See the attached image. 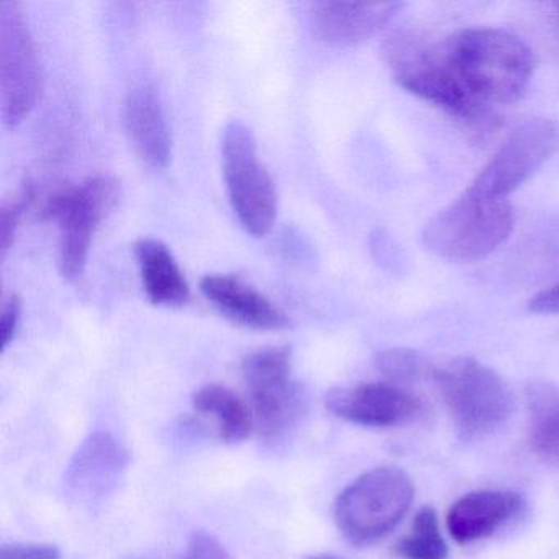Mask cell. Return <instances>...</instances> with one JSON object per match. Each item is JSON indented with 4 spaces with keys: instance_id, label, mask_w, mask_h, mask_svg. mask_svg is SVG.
Segmentation results:
<instances>
[{
    "instance_id": "cell-1",
    "label": "cell",
    "mask_w": 559,
    "mask_h": 559,
    "mask_svg": "<svg viewBox=\"0 0 559 559\" xmlns=\"http://www.w3.org/2000/svg\"><path fill=\"white\" fill-rule=\"evenodd\" d=\"M447 47L461 80L480 103L512 104L525 96L536 63L522 38L500 28H469Z\"/></svg>"
},
{
    "instance_id": "cell-2",
    "label": "cell",
    "mask_w": 559,
    "mask_h": 559,
    "mask_svg": "<svg viewBox=\"0 0 559 559\" xmlns=\"http://www.w3.org/2000/svg\"><path fill=\"white\" fill-rule=\"evenodd\" d=\"M385 53L395 81L408 93L440 107L464 126L486 129L492 122L487 104L480 103L457 74L447 44L431 47L401 35L389 44Z\"/></svg>"
},
{
    "instance_id": "cell-3",
    "label": "cell",
    "mask_w": 559,
    "mask_h": 559,
    "mask_svg": "<svg viewBox=\"0 0 559 559\" xmlns=\"http://www.w3.org/2000/svg\"><path fill=\"white\" fill-rule=\"evenodd\" d=\"M515 224L509 199L489 198L466 189L425 225V247L448 261L484 260L510 237Z\"/></svg>"
},
{
    "instance_id": "cell-4",
    "label": "cell",
    "mask_w": 559,
    "mask_h": 559,
    "mask_svg": "<svg viewBox=\"0 0 559 559\" xmlns=\"http://www.w3.org/2000/svg\"><path fill=\"white\" fill-rule=\"evenodd\" d=\"M415 489L399 467L381 466L356 477L336 497L333 519L355 545L384 538L407 515Z\"/></svg>"
},
{
    "instance_id": "cell-5",
    "label": "cell",
    "mask_w": 559,
    "mask_h": 559,
    "mask_svg": "<svg viewBox=\"0 0 559 559\" xmlns=\"http://www.w3.org/2000/svg\"><path fill=\"white\" fill-rule=\"evenodd\" d=\"M120 198L122 188L116 178L96 176L45 201L41 214L60 224V270L64 280L83 276L94 234L119 205Z\"/></svg>"
},
{
    "instance_id": "cell-6",
    "label": "cell",
    "mask_w": 559,
    "mask_h": 559,
    "mask_svg": "<svg viewBox=\"0 0 559 559\" xmlns=\"http://www.w3.org/2000/svg\"><path fill=\"white\" fill-rule=\"evenodd\" d=\"M435 379L448 414L466 437L490 433L512 414L513 397L506 381L476 359H451Z\"/></svg>"
},
{
    "instance_id": "cell-7",
    "label": "cell",
    "mask_w": 559,
    "mask_h": 559,
    "mask_svg": "<svg viewBox=\"0 0 559 559\" xmlns=\"http://www.w3.org/2000/svg\"><path fill=\"white\" fill-rule=\"evenodd\" d=\"M222 169L231 209L241 227L254 237H263L276 221V186L260 162L253 132L240 120L225 127Z\"/></svg>"
},
{
    "instance_id": "cell-8",
    "label": "cell",
    "mask_w": 559,
    "mask_h": 559,
    "mask_svg": "<svg viewBox=\"0 0 559 559\" xmlns=\"http://www.w3.org/2000/svg\"><path fill=\"white\" fill-rule=\"evenodd\" d=\"M258 435L264 443L283 440L302 414V395L293 379V352L286 346L258 349L241 362Z\"/></svg>"
},
{
    "instance_id": "cell-9",
    "label": "cell",
    "mask_w": 559,
    "mask_h": 559,
    "mask_svg": "<svg viewBox=\"0 0 559 559\" xmlns=\"http://www.w3.org/2000/svg\"><path fill=\"white\" fill-rule=\"evenodd\" d=\"M0 90L9 126H17L32 112L41 91L37 47L24 5L15 0L0 2Z\"/></svg>"
},
{
    "instance_id": "cell-10",
    "label": "cell",
    "mask_w": 559,
    "mask_h": 559,
    "mask_svg": "<svg viewBox=\"0 0 559 559\" xmlns=\"http://www.w3.org/2000/svg\"><path fill=\"white\" fill-rule=\"evenodd\" d=\"M559 150V126L536 117L516 127L471 182V191L509 199Z\"/></svg>"
},
{
    "instance_id": "cell-11",
    "label": "cell",
    "mask_w": 559,
    "mask_h": 559,
    "mask_svg": "<svg viewBox=\"0 0 559 559\" xmlns=\"http://www.w3.org/2000/svg\"><path fill=\"white\" fill-rule=\"evenodd\" d=\"M325 404L333 415L349 424L376 428L407 424L420 414L421 408L414 394L391 382L333 389L326 395Z\"/></svg>"
},
{
    "instance_id": "cell-12",
    "label": "cell",
    "mask_w": 559,
    "mask_h": 559,
    "mask_svg": "<svg viewBox=\"0 0 559 559\" xmlns=\"http://www.w3.org/2000/svg\"><path fill=\"white\" fill-rule=\"evenodd\" d=\"M401 9L399 2H313L310 27L325 44L355 47L382 31Z\"/></svg>"
},
{
    "instance_id": "cell-13",
    "label": "cell",
    "mask_w": 559,
    "mask_h": 559,
    "mask_svg": "<svg viewBox=\"0 0 559 559\" xmlns=\"http://www.w3.org/2000/svg\"><path fill=\"white\" fill-rule=\"evenodd\" d=\"M123 127L136 155L155 169L171 159L173 139L162 99L153 87L140 86L123 104Z\"/></svg>"
},
{
    "instance_id": "cell-14",
    "label": "cell",
    "mask_w": 559,
    "mask_h": 559,
    "mask_svg": "<svg viewBox=\"0 0 559 559\" xmlns=\"http://www.w3.org/2000/svg\"><path fill=\"white\" fill-rule=\"evenodd\" d=\"M129 457L112 435L97 431L84 440L67 473L71 492L80 499H100L116 487Z\"/></svg>"
},
{
    "instance_id": "cell-15",
    "label": "cell",
    "mask_w": 559,
    "mask_h": 559,
    "mask_svg": "<svg viewBox=\"0 0 559 559\" xmlns=\"http://www.w3.org/2000/svg\"><path fill=\"white\" fill-rule=\"evenodd\" d=\"M205 299L231 322L254 330H281L289 320L266 296L238 277L209 274L201 281Z\"/></svg>"
},
{
    "instance_id": "cell-16",
    "label": "cell",
    "mask_w": 559,
    "mask_h": 559,
    "mask_svg": "<svg viewBox=\"0 0 559 559\" xmlns=\"http://www.w3.org/2000/svg\"><path fill=\"white\" fill-rule=\"evenodd\" d=\"M522 507V497L512 490H479L467 493L448 512V532L461 545L487 538L519 515Z\"/></svg>"
},
{
    "instance_id": "cell-17",
    "label": "cell",
    "mask_w": 559,
    "mask_h": 559,
    "mask_svg": "<svg viewBox=\"0 0 559 559\" xmlns=\"http://www.w3.org/2000/svg\"><path fill=\"white\" fill-rule=\"evenodd\" d=\"M133 250L150 302L162 307L185 306L191 290L169 248L155 238H143Z\"/></svg>"
},
{
    "instance_id": "cell-18",
    "label": "cell",
    "mask_w": 559,
    "mask_h": 559,
    "mask_svg": "<svg viewBox=\"0 0 559 559\" xmlns=\"http://www.w3.org/2000/svg\"><path fill=\"white\" fill-rule=\"evenodd\" d=\"M192 405L199 414L214 418L225 443H240L257 430L251 408L225 385H204L192 395Z\"/></svg>"
},
{
    "instance_id": "cell-19",
    "label": "cell",
    "mask_w": 559,
    "mask_h": 559,
    "mask_svg": "<svg viewBox=\"0 0 559 559\" xmlns=\"http://www.w3.org/2000/svg\"><path fill=\"white\" fill-rule=\"evenodd\" d=\"M530 443L546 463L559 464V389L538 385L530 395Z\"/></svg>"
},
{
    "instance_id": "cell-20",
    "label": "cell",
    "mask_w": 559,
    "mask_h": 559,
    "mask_svg": "<svg viewBox=\"0 0 559 559\" xmlns=\"http://www.w3.org/2000/svg\"><path fill=\"white\" fill-rule=\"evenodd\" d=\"M401 559H444L448 545L441 535L438 515L431 507H424L415 515L412 533L399 539L394 548Z\"/></svg>"
},
{
    "instance_id": "cell-21",
    "label": "cell",
    "mask_w": 559,
    "mask_h": 559,
    "mask_svg": "<svg viewBox=\"0 0 559 559\" xmlns=\"http://www.w3.org/2000/svg\"><path fill=\"white\" fill-rule=\"evenodd\" d=\"M376 368L391 384L415 381L424 371V359L414 349L391 348L378 353Z\"/></svg>"
},
{
    "instance_id": "cell-22",
    "label": "cell",
    "mask_w": 559,
    "mask_h": 559,
    "mask_svg": "<svg viewBox=\"0 0 559 559\" xmlns=\"http://www.w3.org/2000/svg\"><path fill=\"white\" fill-rule=\"evenodd\" d=\"M35 195H37V192H35L34 186L25 185L22 191L19 192L17 198L12 199L2 207V214H0V248H2V257H5L8 251L11 250L12 245H14L22 215H24L25 209L34 202Z\"/></svg>"
},
{
    "instance_id": "cell-23",
    "label": "cell",
    "mask_w": 559,
    "mask_h": 559,
    "mask_svg": "<svg viewBox=\"0 0 559 559\" xmlns=\"http://www.w3.org/2000/svg\"><path fill=\"white\" fill-rule=\"evenodd\" d=\"M182 559H231L227 549L212 533L199 530L189 539Z\"/></svg>"
},
{
    "instance_id": "cell-24",
    "label": "cell",
    "mask_w": 559,
    "mask_h": 559,
    "mask_svg": "<svg viewBox=\"0 0 559 559\" xmlns=\"http://www.w3.org/2000/svg\"><path fill=\"white\" fill-rule=\"evenodd\" d=\"M22 320V300L21 297L12 294L9 299H5L2 306V313H0V329H2V348H8L14 342L17 335L19 325Z\"/></svg>"
},
{
    "instance_id": "cell-25",
    "label": "cell",
    "mask_w": 559,
    "mask_h": 559,
    "mask_svg": "<svg viewBox=\"0 0 559 559\" xmlns=\"http://www.w3.org/2000/svg\"><path fill=\"white\" fill-rule=\"evenodd\" d=\"M0 559H61L60 551L50 545L11 543L0 548Z\"/></svg>"
},
{
    "instance_id": "cell-26",
    "label": "cell",
    "mask_w": 559,
    "mask_h": 559,
    "mask_svg": "<svg viewBox=\"0 0 559 559\" xmlns=\"http://www.w3.org/2000/svg\"><path fill=\"white\" fill-rule=\"evenodd\" d=\"M528 309L535 313H545V316H558L559 313V284L536 294L530 299Z\"/></svg>"
},
{
    "instance_id": "cell-27",
    "label": "cell",
    "mask_w": 559,
    "mask_h": 559,
    "mask_svg": "<svg viewBox=\"0 0 559 559\" xmlns=\"http://www.w3.org/2000/svg\"><path fill=\"white\" fill-rule=\"evenodd\" d=\"M307 559H343L340 558V556L335 555H316V556H309Z\"/></svg>"
},
{
    "instance_id": "cell-28",
    "label": "cell",
    "mask_w": 559,
    "mask_h": 559,
    "mask_svg": "<svg viewBox=\"0 0 559 559\" xmlns=\"http://www.w3.org/2000/svg\"><path fill=\"white\" fill-rule=\"evenodd\" d=\"M556 9H558V11H559V4H556Z\"/></svg>"
}]
</instances>
